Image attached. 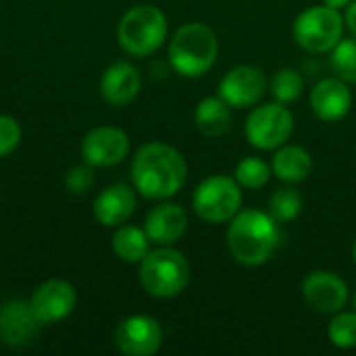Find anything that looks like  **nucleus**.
I'll return each mask as SVG.
<instances>
[{
  "instance_id": "obj_20",
  "label": "nucleus",
  "mask_w": 356,
  "mask_h": 356,
  "mask_svg": "<svg viewBox=\"0 0 356 356\" xmlns=\"http://www.w3.org/2000/svg\"><path fill=\"white\" fill-rule=\"evenodd\" d=\"M194 123L207 138H221L232 127V106L219 96H207L196 106Z\"/></svg>"
},
{
  "instance_id": "obj_4",
  "label": "nucleus",
  "mask_w": 356,
  "mask_h": 356,
  "mask_svg": "<svg viewBox=\"0 0 356 356\" xmlns=\"http://www.w3.org/2000/svg\"><path fill=\"white\" fill-rule=\"evenodd\" d=\"M138 277L146 294L154 298H175L190 284V263L179 250L161 246L140 261Z\"/></svg>"
},
{
  "instance_id": "obj_15",
  "label": "nucleus",
  "mask_w": 356,
  "mask_h": 356,
  "mask_svg": "<svg viewBox=\"0 0 356 356\" xmlns=\"http://www.w3.org/2000/svg\"><path fill=\"white\" fill-rule=\"evenodd\" d=\"M142 90V75L129 60H117L100 75V96L111 106L131 104Z\"/></svg>"
},
{
  "instance_id": "obj_26",
  "label": "nucleus",
  "mask_w": 356,
  "mask_h": 356,
  "mask_svg": "<svg viewBox=\"0 0 356 356\" xmlns=\"http://www.w3.org/2000/svg\"><path fill=\"white\" fill-rule=\"evenodd\" d=\"M332 69L346 83H356V35L342 38L332 50Z\"/></svg>"
},
{
  "instance_id": "obj_16",
  "label": "nucleus",
  "mask_w": 356,
  "mask_h": 356,
  "mask_svg": "<svg viewBox=\"0 0 356 356\" xmlns=\"http://www.w3.org/2000/svg\"><path fill=\"white\" fill-rule=\"evenodd\" d=\"M311 108L325 123L342 121L353 108V92L348 83L338 75L317 81L311 90Z\"/></svg>"
},
{
  "instance_id": "obj_21",
  "label": "nucleus",
  "mask_w": 356,
  "mask_h": 356,
  "mask_svg": "<svg viewBox=\"0 0 356 356\" xmlns=\"http://www.w3.org/2000/svg\"><path fill=\"white\" fill-rule=\"evenodd\" d=\"M111 246L123 263H140L150 252V238L144 227L123 223L113 234Z\"/></svg>"
},
{
  "instance_id": "obj_19",
  "label": "nucleus",
  "mask_w": 356,
  "mask_h": 356,
  "mask_svg": "<svg viewBox=\"0 0 356 356\" xmlns=\"http://www.w3.org/2000/svg\"><path fill=\"white\" fill-rule=\"evenodd\" d=\"M271 171L277 179L286 184H300L309 179L313 171V156L307 148L298 144H284L273 154Z\"/></svg>"
},
{
  "instance_id": "obj_7",
  "label": "nucleus",
  "mask_w": 356,
  "mask_h": 356,
  "mask_svg": "<svg viewBox=\"0 0 356 356\" xmlns=\"http://www.w3.org/2000/svg\"><path fill=\"white\" fill-rule=\"evenodd\" d=\"M292 33L296 44L311 54L332 52L334 46L342 40L344 33V17L338 8L327 4H317L302 10L294 25Z\"/></svg>"
},
{
  "instance_id": "obj_17",
  "label": "nucleus",
  "mask_w": 356,
  "mask_h": 356,
  "mask_svg": "<svg viewBox=\"0 0 356 356\" xmlns=\"http://www.w3.org/2000/svg\"><path fill=\"white\" fill-rule=\"evenodd\" d=\"M188 229V215L175 202H163L150 209L144 219V232L148 234L150 242L159 246H173L184 238Z\"/></svg>"
},
{
  "instance_id": "obj_11",
  "label": "nucleus",
  "mask_w": 356,
  "mask_h": 356,
  "mask_svg": "<svg viewBox=\"0 0 356 356\" xmlns=\"http://www.w3.org/2000/svg\"><path fill=\"white\" fill-rule=\"evenodd\" d=\"M29 305L40 325H54L75 311L77 292L65 280H46L33 290Z\"/></svg>"
},
{
  "instance_id": "obj_1",
  "label": "nucleus",
  "mask_w": 356,
  "mask_h": 356,
  "mask_svg": "<svg viewBox=\"0 0 356 356\" xmlns=\"http://www.w3.org/2000/svg\"><path fill=\"white\" fill-rule=\"evenodd\" d=\"M186 179L188 163L171 144L148 142L131 159V184L144 198L167 200L186 186Z\"/></svg>"
},
{
  "instance_id": "obj_31",
  "label": "nucleus",
  "mask_w": 356,
  "mask_h": 356,
  "mask_svg": "<svg viewBox=\"0 0 356 356\" xmlns=\"http://www.w3.org/2000/svg\"><path fill=\"white\" fill-rule=\"evenodd\" d=\"M353 261H355V265H356V242H355V246H353Z\"/></svg>"
},
{
  "instance_id": "obj_5",
  "label": "nucleus",
  "mask_w": 356,
  "mask_h": 356,
  "mask_svg": "<svg viewBox=\"0 0 356 356\" xmlns=\"http://www.w3.org/2000/svg\"><path fill=\"white\" fill-rule=\"evenodd\" d=\"M169 23L165 13L154 4L131 6L117 25L119 46L131 56H150L167 40Z\"/></svg>"
},
{
  "instance_id": "obj_10",
  "label": "nucleus",
  "mask_w": 356,
  "mask_h": 356,
  "mask_svg": "<svg viewBox=\"0 0 356 356\" xmlns=\"http://www.w3.org/2000/svg\"><path fill=\"white\" fill-rule=\"evenodd\" d=\"M129 136L113 125H100L86 134L81 140V156L90 167H115L129 154Z\"/></svg>"
},
{
  "instance_id": "obj_23",
  "label": "nucleus",
  "mask_w": 356,
  "mask_h": 356,
  "mask_svg": "<svg viewBox=\"0 0 356 356\" xmlns=\"http://www.w3.org/2000/svg\"><path fill=\"white\" fill-rule=\"evenodd\" d=\"M271 165L263 161L261 156H246L236 165L234 177L240 184V188L246 190H261L271 179Z\"/></svg>"
},
{
  "instance_id": "obj_22",
  "label": "nucleus",
  "mask_w": 356,
  "mask_h": 356,
  "mask_svg": "<svg viewBox=\"0 0 356 356\" xmlns=\"http://www.w3.org/2000/svg\"><path fill=\"white\" fill-rule=\"evenodd\" d=\"M302 213V194L292 186H282L269 196V215L277 223H290Z\"/></svg>"
},
{
  "instance_id": "obj_28",
  "label": "nucleus",
  "mask_w": 356,
  "mask_h": 356,
  "mask_svg": "<svg viewBox=\"0 0 356 356\" xmlns=\"http://www.w3.org/2000/svg\"><path fill=\"white\" fill-rule=\"evenodd\" d=\"M21 138H23V131H21L19 121L8 115H0V159L15 152L17 146L21 144Z\"/></svg>"
},
{
  "instance_id": "obj_3",
  "label": "nucleus",
  "mask_w": 356,
  "mask_h": 356,
  "mask_svg": "<svg viewBox=\"0 0 356 356\" xmlns=\"http://www.w3.org/2000/svg\"><path fill=\"white\" fill-rule=\"evenodd\" d=\"M217 54L219 40L207 23H186L169 42V63L181 77L204 75L215 65Z\"/></svg>"
},
{
  "instance_id": "obj_25",
  "label": "nucleus",
  "mask_w": 356,
  "mask_h": 356,
  "mask_svg": "<svg viewBox=\"0 0 356 356\" xmlns=\"http://www.w3.org/2000/svg\"><path fill=\"white\" fill-rule=\"evenodd\" d=\"M327 338L330 342L340 350L356 348V311H340L334 315V319L327 325Z\"/></svg>"
},
{
  "instance_id": "obj_18",
  "label": "nucleus",
  "mask_w": 356,
  "mask_h": 356,
  "mask_svg": "<svg viewBox=\"0 0 356 356\" xmlns=\"http://www.w3.org/2000/svg\"><path fill=\"white\" fill-rule=\"evenodd\" d=\"M136 211V192L127 184H113L104 188L92 207L96 221L104 227H119L129 221Z\"/></svg>"
},
{
  "instance_id": "obj_8",
  "label": "nucleus",
  "mask_w": 356,
  "mask_h": 356,
  "mask_svg": "<svg viewBox=\"0 0 356 356\" xmlns=\"http://www.w3.org/2000/svg\"><path fill=\"white\" fill-rule=\"evenodd\" d=\"M246 140L257 150H277L294 134V115L282 102L257 106L244 125Z\"/></svg>"
},
{
  "instance_id": "obj_29",
  "label": "nucleus",
  "mask_w": 356,
  "mask_h": 356,
  "mask_svg": "<svg viewBox=\"0 0 356 356\" xmlns=\"http://www.w3.org/2000/svg\"><path fill=\"white\" fill-rule=\"evenodd\" d=\"M344 23H346V27L350 29V33H353V35H356V0H353V2L346 6Z\"/></svg>"
},
{
  "instance_id": "obj_2",
  "label": "nucleus",
  "mask_w": 356,
  "mask_h": 356,
  "mask_svg": "<svg viewBox=\"0 0 356 356\" xmlns=\"http://www.w3.org/2000/svg\"><path fill=\"white\" fill-rule=\"evenodd\" d=\"M280 223L265 211L240 209L229 221L227 246L232 257L244 267L265 265L280 244Z\"/></svg>"
},
{
  "instance_id": "obj_13",
  "label": "nucleus",
  "mask_w": 356,
  "mask_h": 356,
  "mask_svg": "<svg viewBox=\"0 0 356 356\" xmlns=\"http://www.w3.org/2000/svg\"><path fill=\"white\" fill-rule=\"evenodd\" d=\"M305 302L321 315H336L348 302V284L334 271H313L302 282Z\"/></svg>"
},
{
  "instance_id": "obj_24",
  "label": "nucleus",
  "mask_w": 356,
  "mask_h": 356,
  "mask_svg": "<svg viewBox=\"0 0 356 356\" xmlns=\"http://www.w3.org/2000/svg\"><path fill=\"white\" fill-rule=\"evenodd\" d=\"M269 92L273 94L275 102L292 104V102H296L302 96V92H305V79H302V75L296 69L284 67V69H280L273 75V79L269 83Z\"/></svg>"
},
{
  "instance_id": "obj_9",
  "label": "nucleus",
  "mask_w": 356,
  "mask_h": 356,
  "mask_svg": "<svg viewBox=\"0 0 356 356\" xmlns=\"http://www.w3.org/2000/svg\"><path fill=\"white\" fill-rule=\"evenodd\" d=\"M163 327L154 317L131 315L125 317L115 330V346L121 355L152 356L163 346Z\"/></svg>"
},
{
  "instance_id": "obj_30",
  "label": "nucleus",
  "mask_w": 356,
  "mask_h": 356,
  "mask_svg": "<svg viewBox=\"0 0 356 356\" xmlns=\"http://www.w3.org/2000/svg\"><path fill=\"white\" fill-rule=\"evenodd\" d=\"M350 2H353V0H323V4H327V6H332V8H338V10L346 8Z\"/></svg>"
},
{
  "instance_id": "obj_32",
  "label": "nucleus",
  "mask_w": 356,
  "mask_h": 356,
  "mask_svg": "<svg viewBox=\"0 0 356 356\" xmlns=\"http://www.w3.org/2000/svg\"><path fill=\"white\" fill-rule=\"evenodd\" d=\"M355 311H356V294H355Z\"/></svg>"
},
{
  "instance_id": "obj_6",
  "label": "nucleus",
  "mask_w": 356,
  "mask_h": 356,
  "mask_svg": "<svg viewBox=\"0 0 356 356\" xmlns=\"http://www.w3.org/2000/svg\"><path fill=\"white\" fill-rule=\"evenodd\" d=\"M242 190L236 177L211 175L202 179L192 194V209L209 225L229 223L242 209Z\"/></svg>"
},
{
  "instance_id": "obj_14",
  "label": "nucleus",
  "mask_w": 356,
  "mask_h": 356,
  "mask_svg": "<svg viewBox=\"0 0 356 356\" xmlns=\"http://www.w3.org/2000/svg\"><path fill=\"white\" fill-rule=\"evenodd\" d=\"M40 330L29 300H6L0 305V340L10 348H23L33 342Z\"/></svg>"
},
{
  "instance_id": "obj_27",
  "label": "nucleus",
  "mask_w": 356,
  "mask_h": 356,
  "mask_svg": "<svg viewBox=\"0 0 356 356\" xmlns=\"http://www.w3.org/2000/svg\"><path fill=\"white\" fill-rule=\"evenodd\" d=\"M65 186L73 196H83L94 188V171L92 167L86 165H75L67 171L65 175Z\"/></svg>"
},
{
  "instance_id": "obj_12",
  "label": "nucleus",
  "mask_w": 356,
  "mask_h": 356,
  "mask_svg": "<svg viewBox=\"0 0 356 356\" xmlns=\"http://www.w3.org/2000/svg\"><path fill=\"white\" fill-rule=\"evenodd\" d=\"M267 92V77L259 67L240 65L229 69L221 81L217 96L223 98L232 108H250Z\"/></svg>"
}]
</instances>
